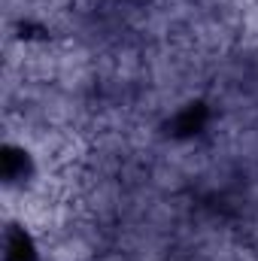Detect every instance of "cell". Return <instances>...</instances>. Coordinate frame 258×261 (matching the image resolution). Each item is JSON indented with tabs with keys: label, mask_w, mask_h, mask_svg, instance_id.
<instances>
[{
	"label": "cell",
	"mask_w": 258,
	"mask_h": 261,
	"mask_svg": "<svg viewBox=\"0 0 258 261\" xmlns=\"http://www.w3.org/2000/svg\"><path fill=\"white\" fill-rule=\"evenodd\" d=\"M31 258V243L24 234H12L9 240V261H28Z\"/></svg>",
	"instance_id": "obj_1"
}]
</instances>
